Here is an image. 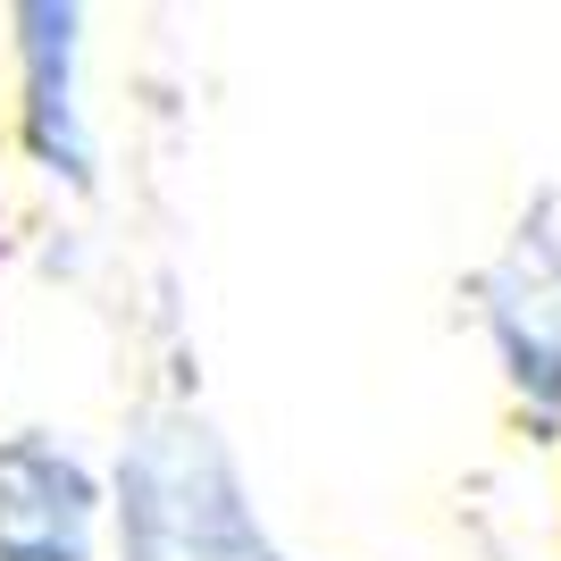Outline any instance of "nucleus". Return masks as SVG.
<instances>
[{
	"label": "nucleus",
	"mask_w": 561,
	"mask_h": 561,
	"mask_svg": "<svg viewBox=\"0 0 561 561\" xmlns=\"http://www.w3.org/2000/svg\"><path fill=\"white\" fill-rule=\"evenodd\" d=\"M110 528H117V561H294L268 537L218 427L185 402L142 411L135 436L117 445Z\"/></svg>",
	"instance_id": "obj_1"
},
{
	"label": "nucleus",
	"mask_w": 561,
	"mask_h": 561,
	"mask_svg": "<svg viewBox=\"0 0 561 561\" xmlns=\"http://www.w3.org/2000/svg\"><path fill=\"white\" fill-rule=\"evenodd\" d=\"M478 328L494 344V369L512 386L519 420L545 445H561V218L553 202L503 234V252L478 268Z\"/></svg>",
	"instance_id": "obj_2"
},
{
	"label": "nucleus",
	"mask_w": 561,
	"mask_h": 561,
	"mask_svg": "<svg viewBox=\"0 0 561 561\" xmlns=\"http://www.w3.org/2000/svg\"><path fill=\"white\" fill-rule=\"evenodd\" d=\"M101 519H110V478L68 436L50 427L0 436V561H93Z\"/></svg>",
	"instance_id": "obj_3"
},
{
	"label": "nucleus",
	"mask_w": 561,
	"mask_h": 561,
	"mask_svg": "<svg viewBox=\"0 0 561 561\" xmlns=\"http://www.w3.org/2000/svg\"><path fill=\"white\" fill-rule=\"evenodd\" d=\"M18 43V142L59 185H93V117H84V9L25 0L9 9Z\"/></svg>",
	"instance_id": "obj_4"
}]
</instances>
